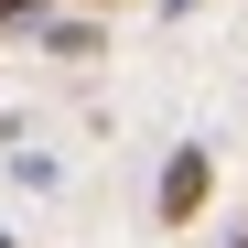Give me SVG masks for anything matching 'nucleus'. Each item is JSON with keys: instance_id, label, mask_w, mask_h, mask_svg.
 Here are the masks:
<instances>
[{"instance_id": "obj_7", "label": "nucleus", "mask_w": 248, "mask_h": 248, "mask_svg": "<svg viewBox=\"0 0 248 248\" xmlns=\"http://www.w3.org/2000/svg\"><path fill=\"white\" fill-rule=\"evenodd\" d=\"M227 248H248V237H227Z\"/></svg>"}, {"instance_id": "obj_4", "label": "nucleus", "mask_w": 248, "mask_h": 248, "mask_svg": "<svg viewBox=\"0 0 248 248\" xmlns=\"http://www.w3.org/2000/svg\"><path fill=\"white\" fill-rule=\"evenodd\" d=\"M162 11H173V22H184V11H205V0H162Z\"/></svg>"}, {"instance_id": "obj_6", "label": "nucleus", "mask_w": 248, "mask_h": 248, "mask_svg": "<svg viewBox=\"0 0 248 248\" xmlns=\"http://www.w3.org/2000/svg\"><path fill=\"white\" fill-rule=\"evenodd\" d=\"M97 11H119V0H97Z\"/></svg>"}, {"instance_id": "obj_5", "label": "nucleus", "mask_w": 248, "mask_h": 248, "mask_svg": "<svg viewBox=\"0 0 248 248\" xmlns=\"http://www.w3.org/2000/svg\"><path fill=\"white\" fill-rule=\"evenodd\" d=\"M0 248H22V237H11V227H0Z\"/></svg>"}, {"instance_id": "obj_3", "label": "nucleus", "mask_w": 248, "mask_h": 248, "mask_svg": "<svg viewBox=\"0 0 248 248\" xmlns=\"http://www.w3.org/2000/svg\"><path fill=\"white\" fill-rule=\"evenodd\" d=\"M54 11V0H0V22H44Z\"/></svg>"}, {"instance_id": "obj_1", "label": "nucleus", "mask_w": 248, "mask_h": 248, "mask_svg": "<svg viewBox=\"0 0 248 248\" xmlns=\"http://www.w3.org/2000/svg\"><path fill=\"white\" fill-rule=\"evenodd\" d=\"M205 194H216V151L184 140V151H162V184H151V216L162 227H194L205 216Z\"/></svg>"}, {"instance_id": "obj_2", "label": "nucleus", "mask_w": 248, "mask_h": 248, "mask_svg": "<svg viewBox=\"0 0 248 248\" xmlns=\"http://www.w3.org/2000/svg\"><path fill=\"white\" fill-rule=\"evenodd\" d=\"M32 32H44L54 54H97V22H54V11H44V22H32Z\"/></svg>"}]
</instances>
